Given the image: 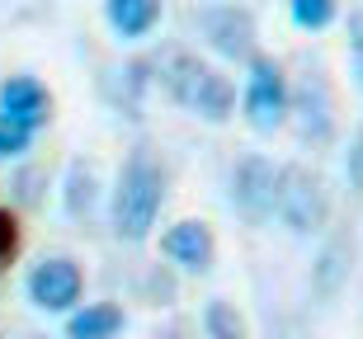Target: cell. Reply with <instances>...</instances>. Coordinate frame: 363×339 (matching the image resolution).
Wrapping results in <instances>:
<instances>
[{
  "instance_id": "1",
  "label": "cell",
  "mask_w": 363,
  "mask_h": 339,
  "mask_svg": "<svg viewBox=\"0 0 363 339\" xmlns=\"http://www.w3.org/2000/svg\"><path fill=\"white\" fill-rule=\"evenodd\" d=\"M165 207V170L161 161L151 156V146H133L128 151V161L118 165V184H113V236L128 245L147 241L156 217H161Z\"/></svg>"
},
{
  "instance_id": "2",
  "label": "cell",
  "mask_w": 363,
  "mask_h": 339,
  "mask_svg": "<svg viewBox=\"0 0 363 339\" xmlns=\"http://www.w3.org/2000/svg\"><path fill=\"white\" fill-rule=\"evenodd\" d=\"M156 71H161V76H156L161 90L175 99L184 113H194V118L227 122L231 113H236V90H231V81L217 67H208L203 57H194V52H165V62Z\"/></svg>"
},
{
  "instance_id": "3",
  "label": "cell",
  "mask_w": 363,
  "mask_h": 339,
  "mask_svg": "<svg viewBox=\"0 0 363 339\" xmlns=\"http://www.w3.org/2000/svg\"><path fill=\"white\" fill-rule=\"evenodd\" d=\"M279 222L293 236H316L330 222V184L311 165H283L279 175Z\"/></svg>"
},
{
  "instance_id": "4",
  "label": "cell",
  "mask_w": 363,
  "mask_h": 339,
  "mask_svg": "<svg viewBox=\"0 0 363 339\" xmlns=\"http://www.w3.org/2000/svg\"><path fill=\"white\" fill-rule=\"evenodd\" d=\"M279 175H283V165H274L259 151H250V156H241V161L231 165L227 198L250 226H264L279 212Z\"/></svg>"
},
{
  "instance_id": "5",
  "label": "cell",
  "mask_w": 363,
  "mask_h": 339,
  "mask_svg": "<svg viewBox=\"0 0 363 339\" xmlns=\"http://www.w3.org/2000/svg\"><path fill=\"white\" fill-rule=\"evenodd\" d=\"M250 76H245V118L255 132H279L288 113H293V90H288V76L274 57L255 52L250 62Z\"/></svg>"
},
{
  "instance_id": "6",
  "label": "cell",
  "mask_w": 363,
  "mask_h": 339,
  "mask_svg": "<svg viewBox=\"0 0 363 339\" xmlns=\"http://www.w3.org/2000/svg\"><path fill=\"white\" fill-rule=\"evenodd\" d=\"M199 28L217 57H227V62H250L255 57L259 28H255V14L241 10V5H208V10H199Z\"/></svg>"
},
{
  "instance_id": "7",
  "label": "cell",
  "mask_w": 363,
  "mask_h": 339,
  "mask_svg": "<svg viewBox=\"0 0 363 339\" xmlns=\"http://www.w3.org/2000/svg\"><path fill=\"white\" fill-rule=\"evenodd\" d=\"M85 292V273L76 259L67 255H52L43 259L38 269L28 273V301L38 311H76V301Z\"/></svg>"
},
{
  "instance_id": "8",
  "label": "cell",
  "mask_w": 363,
  "mask_h": 339,
  "mask_svg": "<svg viewBox=\"0 0 363 339\" xmlns=\"http://www.w3.org/2000/svg\"><path fill=\"white\" fill-rule=\"evenodd\" d=\"M293 113H297V132L307 142H330L335 137V99H330L325 71H307L302 76V85L293 95Z\"/></svg>"
},
{
  "instance_id": "9",
  "label": "cell",
  "mask_w": 363,
  "mask_h": 339,
  "mask_svg": "<svg viewBox=\"0 0 363 339\" xmlns=\"http://www.w3.org/2000/svg\"><path fill=\"white\" fill-rule=\"evenodd\" d=\"M161 250L170 259H175L179 269H189V273H203L208 264H213V255H217V241H213V231H208V222H175V226L161 236Z\"/></svg>"
},
{
  "instance_id": "10",
  "label": "cell",
  "mask_w": 363,
  "mask_h": 339,
  "mask_svg": "<svg viewBox=\"0 0 363 339\" xmlns=\"http://www.w3.org/2000/svg\"><path fill=\"white\" fill-rule=\"evenodd\" d=\"M0 113H10V118L28 122L33 132L48 127L52 118V95H48V85L33 81V76H10V81L0 85Z\"/></svg>"
},
{
  "instance_id": "11",
  "label": "cell",
  "mask_w": 363,
  "mask_h": 339,
  "mask_svg": "<svg viewBox=\"0 0 363 339\" xmlns=\"http://www.w3.org/2000/svg\"><path fill=\"white\" fill-rule=\"evenodd\" d=\"M104 14L118 38H147L161 24V0H104Z\"/></svg>"
},
{
  "instance_id": "12",
  "label": "cell",
  "mask_w": 363,
  "mask_h": 339,
  "mask_svg": "<svg viewBox=\"0 0 363 339\" xmlns=\"http://www.w3.org/2000/svg\"><path fill=\"white\" fill-rule=\"evenodd\" d=\"M123 330V306L113 301H90L81 311H71L67 321V339H118Z\"/></svg>"
},
{
  "instance_id": "13",
  "label": "cell",
  "mask_w": 363,
  "mask_h": 339,
  "mask_svg": "<svg viewBox=\"0 0 363 339\" xmlns=\"http://www.w3.org/2000/svg\"><path fill=\"white\" fill-rule=\"evenodd\" d=\"M350 255H354V241H345V236H335V241L321 250L316 269H311V283H316L321 297H335V292H340L345 273H350Z\"/></svg>"
},
{
  "instance_id": "14",
  "label": "cell",
  "mask_w": 363,
  "mask_h": 339,
  "mask_svg": "<svg viewBox=\"0 0 363 339\" xmlns=\"http://www.w3.org/2000/svg\"><path fill=\"white\" fill-rule=\"evenodd\" d=\"M203 330H208V339H245V316L231 301L213 297L203 306Z\"/></svg>"
},
{
  "instance_id": "15",
  "label": "cell",
  "mask_w": 363,
  "mask_h": 339,
  "mask_svg": "<svg viewBox=\"0 0 363 339\" xmlns=\"http://www.w3.org/2000/svg\"><path fill=\"white\" fill-rule=\"evenodd\" d=\"M288 14L297 28H325L340 14V0H288Z\"/></svg>"
},
{
  "instance_id": "16",
  "label": "cell",
  "mask_w": 363,
  "mask_h": 339,
  "mask_svg": "<svg viewBox=\"0 0 363 339\" xmlns=\"http://www.w3.org/2000/svg\"><path fill=\"white\" fill-rule=\"evenodd\" d=\"M28 146H33V127L19 122V118H10V113H0V156L14 161V156H24Z\"/></svg>"
},
{
  "instance_id": "17",
  "label": "cell",
  "mask_w": 363,
  "mask_h": 339,
  "mask_svg": "<svg viewBox=\"0 0 363 339\" xmlns=\"http://www.w3.org/2000/svg\"><path fill=\"white\" fill-rule=\"evenodd\" d=\"M90 203H94V175H90V165H76V170H71V184H67V207H71V217L90 212Z\"/></svg>"
},
{
  "instance_id": "18",
  "label": "cell",
  "mask_w": 363,
  "mask_h": 339,
  "mask_svg": "<svg viewBox=\"0 0 363 339\" xmlns=\"http://www.w3.org/2000/svg\"><path fill=\"white\" fill-rule=\"evenodd\" d=\"M350 62H354V76H359V90H363V10L350 14Z\"/></svg>"
},
{
  "instance_id": "19",
  "label": "cell",
  "mask_w": 363,
  "mask_h": 339,
  "mask_svg": "<svg viewBox=\"0 0 363 339\" xmlns=\"http://www.w3.org/2000/svg\"><path fill=\"white\" fill-rule=\"evenodd\" d=\"M345 170H350L354 189H363V132L354 137V146H350V161H345Z\"/></svg>"
},
{
  "instance_id": "20",
  "label": "cell",
  "mask_w": 363,
  "mask_h": 339,
  "mask_svg": "<svg viewBox=\"0 0 363 339\" xmlns=\"http://www.w3.org/2000/svg\"><path fill=\"white\" fill-rule=\"evenodd\" d=\"M38 179L43 175H33V170H28V175H19V198H24V203H38V189H33Z\"/></svg>"
}]
</instances>
